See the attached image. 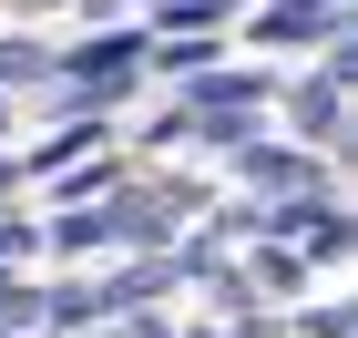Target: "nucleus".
<instances>
[{
	"mask_svg": "<svg viewBox=\"0 0 358 338\" xmlns=\"http://www.w3.org/2000/svg\"><path fill=\"white\" fill-rule=\"evenodd\" d=\"M134 72H143V41H92V52L52 62V83H72V92H103V103H123V92H134Z\"/></svg>",
	"mask_w": 358,
	"mask_h": 338,
	"instance_id": "nucleus-1",
	"label": "nucleus"
},
{
	"mask_svg": "<svg viewBox=\"0 0 358 338\" xmlns=\"http://www.w3.org/2000/svg\"><path fill=\"white\" fill-rule=\"evenodd\" d=\"M246 174H256V195H307V185H317V154H297V143H246Z\"/></svg>",
	"mask_w": 358,
	"mask_h": 338,
	"instance_id": "nucleus-2",
	"label": "nucleus"
},
{
	"mask_svg": "<svg viewBox=\"0 0 358 338\" xmlns=\"http://www.w3.org/2000/svg\"><path fill=\"white\" fill-rule=\"evenodd\" d=\"M338 83H348V72H317V83H297V92H287V113H297V134H317V143H328L338 123H348V92H338Z\"/></svg>",
	"mask_w": 358,
	"mask_h": 338,
	"instance_id": "nucleus-3",
	"label": "nucleus"
},
{
	"mask_svg": "<svg viewBox=\"0 0 358 338\" xmlns=\"http://www.w3.org/2000/svg\"><path fill=\"white\" fill-rule=\"evenodd\" d=\"M338 10H348V0H276L256 31H266V41H328V31H338Z\"/></svg>",
	"mask_w": 358,
	"mask_h": 338,
	"instance_id": "nucleus-4",
	"label": "nucleus"
},
{
	"mask_svg": "<svg viewBox=\"0 0 358 338\" xmlns=\"http://www.w3.org/2000/svg\"><path fill=\"white\" fill-rule=\"evenodd\" d=\"M10 83H52V52L41 41H0V92Z\"/></svg>",
	"mask_w": 358,
	"mask_h": 338,
	"instance_id": "nucleus-5",
	"label": "nucleus"
},
{
	"mask_svg": "<svg viewBox=\"0 0 358 338\" xmlns=\"http://www.w3.org/2000/svg\"><path fill=\"white\" fill-rule=\"evenodd\" d=\"M154 62H164L174 83H185V72H215V41H205V31H174V41H164Z\"/></svg>",
	"mask_w": 358,
	"mask_h": 338,
	"instance_id": "nucleus-6",
	"label": "nucleus"
},
{
	"mask_svg": "<svg viewBox=\"0 0 358 338\" xmlns=\"http://www.w3.org/2000/svg\"><path fill=\"white\" fill-rule=\"evenodd\" d=\"M154 10H164V31H215L236 0H154Z\"/></svg>",
	"mask_w": 358,
	"mask_h": 338,
	"instance_id": "nucleus-7",
	"label": "nucleus"
},
{
	"mask_svg": "<svg viewBox=\"0 0 358 338\" xmlns=\"http://www.w3.org/2000/svg\"><path fill=\"white\" fill-rule=\"evenodd\" d=\"M52 246H62V256H92V246H103V216H83V205H72V216L52 225Z\"/></svg>",
	"mask_w": 358,
	"mask_h": 338,
	"instance_id": "nucleus-8",
	"label": "nucleus"
},
{
	"mask_svg": "<svg viewBox=\"0 0 358 338\" xmlns=\"http://www.w3.org/2000/svg\"><path fill=\"white\" fill-rule=\"evenodd\" d=\"M297 328H307V338H358V318H348V308H307Z\"/></svg>",
	"mask_w": 358,
	"mask_h": 338,
	"instance_id": "nucleus-9",
	"label": "nucleus"
},
{
	"mask_svg": "<svg viewBox=\"0 0 358 338\" xmlns=\"http://www.w3.org/2000/svg\"><path fill=\"white\" fill-rule=\"evenodd\" d=\"M31 246H41V225H31V216H0V256H31Z\"/></svg>",
	"mask_w": 358,
	"mask_h": 338,
	"instance_id": "nucleus-10",
	"label": "nucleus"
},
{
	"mask_svg": "<svg viewBox=\"0 0 358 338\" xmlns=\"http://www.w3.org/2000/svg\"><path fill=\"white\" fill-rule=\"evenodd\" d=\"M21 10H52V0H21Z\"/></svg>",
	"mask_w": 358,
	"mask_h": 338,
	"instance_id": "nucleus-11",
	"label": "nucleus"
}]
</instances>
